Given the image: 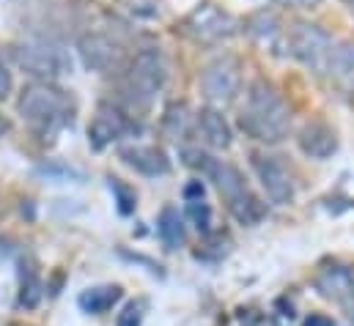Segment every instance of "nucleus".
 Returning a JSON list of instances; mask_svg holds the SVG:
<instances>
[{
	"label": "nucleus",
	"mask_w": 354,
	"mask_h": 326,
	"mask_svg": "<svg viewBox=\"0 0 354 326\" xmlns=\"http://www.w3.org/2000/svg\"><path fill=\"white\" fill-rule=\"evenodd\" d=\"M239 126L259 143H280L291 129V110L277 88L266 80H256L248 88Z\"/></svg>",
	"instance_id": "f257e3e1"
},
{
	"label": "nucleus",
	"mask_w": 354,
	"mask_h": 326,
	"mask_svg": "<svg viewBox=\"0 0 354 326\" xmlns=\"http://www.w3.org/2000/svg\"><path fill=\"white\" fill-rule=\"evenodd\" d=\"M17 113L33 132H39L41 137H53L72 121L75 104L69 93L55 88L53 82H30L17 99Z\"/></svg>",
	"instance_id": "f03ea898"
},
{
	"label": "nucleus",
	"mask_w": 354,
	"mask_h": 326,
	"mask_svg": "<svg viewBox=\"0 0 354 326\" xmlns=\"http://www.w3.org/2000/svg\"><path fill=\"white\" fill-rule=\"evenodd\" d=\"M198 167H203L209 173V178L214 181L220 198L225 200L228 211L242 222V225H259L266 217V206L261 203V198L250 189L248 178L239 173V167L220 160H212L206 154H201Z\"/></svg>",
	"instance_id": "7ed1b4c3"
},
{
	"label": "nucleus",
	"mask_w": 354,
	"mask_h": 326,
	"mask_svg": "<svg viewBox=\"0 0 354 326\" xmlns=\"http://www.w3.org/2000/svg\"><path fill=\"white\" fill-rule=\"evenodd\" d=\"M335 41L338 39H333L324 28H319L313 22H297L288 30V52L302 66H308L310 72H316L322 77L327 75V66H330V55H333Z\"/></svg>",
	"instance_id": "20e7f679"
},
{
	"label": "nucleus",
	"mask_w": 354,
	"mask_h": 326,
	"mask_svg": "<svg viewBox=\"0 0 354 326\" xmlns=\"http://www.w3.org/2000/svg\"><path fill=\"white\" fill-rule=\"evenodd\" d=\"M165 85V64L162 55L154 50H143L135 55V61L127 69L124 77V93L132 107H149L151 99Z\"/></svg>",
	"instance_id": "39448f33"
},
{
	"label": "nucleus",
	"mask_w": 354,
	"mask_h": 326,
	"mask_svg": "<svg viewBox=\"0 0 354 326\" xmlns=\"http://www.w3.org/2000/svg\"><path fill=\"white\" fill-rule=\"evenodd\" d=\"M201 90L212 107L231 104L242 90V66L234 55H220L209 61L201 72Z\"/></svg>",
	"instance_id": "423d86ee"
},
{
	"label": "nucleus",
	"mask_w": 354,
	"mask_h": 326,
	"mask_svg": "<svg viewBox=\"0 0 354 326\" xmlns=\"http://www.w3.org/2000/svg\"><path fill=\"white\" fill-rule=\"evenodd\" d=\"M14 61L22 72H28L36 82H50L66 72V55L61 47L47 44V41H25L14 47Z\"/></svg>",
	"instance_id": "0eeeda50"
},
{
	"label": "nucleus",
	"mask_w": 354,
	"mask_h": 326,
	"mask_svg": "<svg viewBox=\"0 0 354 326\" xmlns=\"http://www.w3.org/2000/svg\"><path fill=\"white\" fill-rule=\"evenodd\" d=\"M250 164L264 186L266 198L277 206H286L294 200V175L291 170L283 164L280 157H272V154H264V151H253L250 154Z\"/></svg>",
	"instance_id": "6e6552de"
},
{
	"label": "nucleus",
	"mask_w": 354,
	"mask_h": 326,
	"mask_svg": "<svg viewBox=\"0 0 354 326\" xmlns=\"http://www.w3.org/2000/svg\"><path fill=\"white\" fill-rule=\"evenodd\" d=\"M184 28L189 36L201 41H220L236 33V19L214 3H203L184 19Z\"/></svg>",
	"instance_id": "1a4fd4ad"
},
{
	"label": "nucleus",
	"mask_w": 354,
	"mask_h": 326,
	"mask_svg": "<svg viewBox=\"0 0 354 326\" xmlns=\"http://www.w3.org/2000/svg\"><path fill=\"white\" fill-rule=\"evenodd\" d=\"M77 52H80L83 66L91 72H99V75H110V72H118L124 66L121 44L104 33H86L77 41Z\"/></svg>",
	"instance_id": "9d476101"
},
{
	"label": "nucleus",
	"mask_w": 354,
	"mask_h": 326,
	"mask_svg": "<svg viewBox=\"0 0 354 326\" xmlns=\"http://www.w3.org/2000/svg\"><path fill=\"white\" fill-rule=\"evenodd\" d=\"M313 285L327 302H335L349 313V318H354V266H341V263L324 266L316 274Z\"/></svg>",
	"instance_id": "9b49d317"
},
{
	"label": "nucleus",
	"mask_w": 354,
	"mask_h": 326,
	"mask_svg": "<svg viewBox=\"0 0 354 326\" xmlns=\"http://www.w3.org/2000/svg\"><path fill=\"white\" fill-rule=\"evenodd\" d=\"M132 129V121L113 104H102L88 124V143L93 148H104L115 140H121Z\"/></svg>",
	"instance_id": "f8f14e48"
},
{
	"label": "nucleus",
	"mask_w": 354,
	"mask_h": 326,
	"mask_svg": "<svg viewBox=\"0 0 354 326\" xmlns=\"http://www.w3.org/2000/svg\"><path fill=\"white\" fill-rule=\"evenodd\" d=\"M297 143H299V151L310 160H330L335 151H338V135L330 124L324 121H308L299 135H297Z\"/></svg>",
	"instance_id": "ddd939ff"
},
{
	"label": "nucleus",
	"mask_w": 354,
	"mask_h": 326,
	"mask_svg": "<svg viewBox=\"0 0 354 326\" xmlns=\"http://www.w3.org/2000/svg\"><path fill=\"white\" fill-rule=\"evenodd\" d=\"M121 160L135 167L138 173L143 175H165L171 170V162L165 157L162 148L157 146H129V148H121Z\"/></svg>",
	"instance_id": "4468645a"
},
{
	"label": "nucleus",
	"mask_w": 354,
	"mask_h": 326,
	"mask_svg": "<svg viewBox=\"0 0 354 326\" xmlns=\"http://www.w3.org/2000/svg\"><path fill=\"white\" fill-rule=\"evenodd\" d=\"M195 124H198V135L203 137L206 146L212 148H228L231 146V126L228 121L223 118V113L217 107H206L195 115Z\"/></svg>",
	"instance_id": "2eb2a0df"
},
{
	"label": "nucleus",
	"mask_w": 354,
	"mask_h": 326,
	"mask_svg": "<svg viewBox=\"0 0 354 326\" xmlns=\"http://www.w3.org/2000/svg\"><path fill=\"white\" fill-rule=\"evenodd\" d=\"M324 77L335 82H354V41H346V39L335 41Z\"/></svg>",
	"instance_id": "dca6fc26"
},
{
	"label": "nucleus",
	"mask_w": 354,
	"mask_h": 326,
	"mask_svg": "<svg viewBox=\"0 0 354 326\" xmlns=\"http://www.w3.org/2000/svg\"><path fill=\"white\" fill-rule=\"evenodd\" d=\"M121 299V288L118 285H96V288H88L80 294L77 305L83 313H91V316H102L107 310H113V305Z\"/></svg>",
	"instance_id": "f3484780"
},
{
	"label": "nucleus",
	"mask_w": 354,
	"mask_h": 326,
	"mask_svg": "<svg viewBox=\"0 0 354 326\" xmlns=\"http://www.w3.org/2000/svg\"><path fill=\"white\" fill-rule=\"evenodd\" d=\"M184 198H187V217L195 222L198 231H209V225H212V209L203 200V184L201 181L187 184Z\"/></svg>",
	"instance_id": "a211bd4d"
},
{
	"label": "nucleus",
	"mask_w": 354,
	"mask_h": 326,
	"mask_svg": "<svg viewBox=\"0 0 354 326\" xmlns=\"http://www.w3.org/2000/svg\"><path fill=\"white\" fill-rule=\"evenodd\" d=\"M157 231H160V239H162V245L168 247V249H178V247L184 245V225H181V217H178V211L174 206L162 209Z\"/></svg>",
	"instance_id": "6ab92c4d"
},
{
	"label": "nucleus",
	"mask_w": 354,
	"mask_h": 326,
	"mask_svg": "<svg viewBox=\"0 0 354 326\" xmlns=\"http://www.w3.org/2000/svg\"><path fill=\"white\" fill-rule=\"evenodd\" d=\"M165 126H168V132H171L174 137H178V135L187 132V107H184V104H174V107L168 110Z\"/></svg>",
	"instance_id": "aec40b11"
},
{
	"label": "nucleus",
	"mask_w": 354,
	"mask_h": 326,
	"mask_svg": "<svg viewBox=\"0 0 354 326\" xmlns=\"http://www.w3.org/2000/svg\"><path fill=\"white\" fill-rule=\"evenodd\" d=\"M110 189L115 192V198H118V203H121V211L129 214L132 206H135V192H132L129 186H124L121 178H110Z\"/></svg>",
	"instance_id": "412c9836"
},
{
	"label": "nucleus",
	"mask_w": 354,
	"mask_h": 326,
	"mask_svg": "<svg viewBox=\"0 0 354 326\" xmlns=\"http://www.w3.org/2000/svg\"><path fill=\"white\" fill-rule=\"evenodd\" d=\"M140 321H143V313H140V305H127L124 307V313L118 316V321H115V326H140Z\"/></svg>",
	"instance_id": "4be33fe9"
},
{
	"label": "nucleus",
	"mask_w": 354,
	"mask_h": 326,
	"mask_svg": "<svg viewBox=\"0 0 354 326\" xmlns=\"http://www.w3.org/2000/svg\"><path fill=\"white\" fill-rule=\"evenodd\" d=\"M11 93V72L6 69V64L0 61V99H6Z\"/></svg>",
	"instance_id": "5701e85b"
},
{
	"label": "nucleus",
	"mask_w": 354,
	"mask_h": 326,
	"mask_svg": "<svg viewBox=\"0 0 354 326\" xmlns=\"http://www.w3.org/2000/svg\"><path fill=\"white\" fill-rule=\"evenodd\" d=\"M280 6H288V8H316L322 0H274Z\"/></svg>",
	"instance_id": "b1692460"
},
{
	"label": "nucleus",
	"mask_w": 354,
	"mask_h": 326,
	"mask_svg": "<svg viewBox=\"0 0 354 326\" xmlns=\"http://www.w3.org/2000/svg\"><path fill=\"white\" fill-rule=\"evenodd\" d=\"M302 326H335V324H333V318H327V316L316 313V316H308V318H305V324H302Z\"/></svg>",
	"instance_id": "393cba45"
},
{
	"label": "nucleus",
	"mask_w": 354,
	"mask_h": 326,
	"mask_svg": "<svg viewBox=\"0 0 354 326\" xmlns=\"http://www.w3.org/2000/svg\"><path fill=\"white\" fill-rule=\"evenodd\" d=\"M6 132H8V124H6V118H3V115H0V137H3V135H6Z\"/></svg>",
	"instance_id": "a878e982"
},
{
	"label": "nucleus",
	"mask_w": 354,
	"mask_h": 326,
	"mask_svg": "<svg viewBox=\"0 0 354 326\" xmlns=\"http://www.w3.org/2000/svg\"><path fill=\"white\" fill-rule=\"evenodd\" d=\"M344 3H349V6H352V8H354V0H344Z\"/></svg>",
	"instance_id": "bb28decb"
},
{
	"label": "nucleus",
	"mask_w": 354,
	"mask_h": 326,
	"mask_svg": "<svg viewBox=\"0 0 354 326\" xmlns=\"http://www.w3.org/2000/svg\"><path fill=\"white\" fill-rule=\"evenodd\" d=\"M352 11H354V8H352Z\"/></svg>",
	"instance_id": "cd10ccee"
}]
</instances>
